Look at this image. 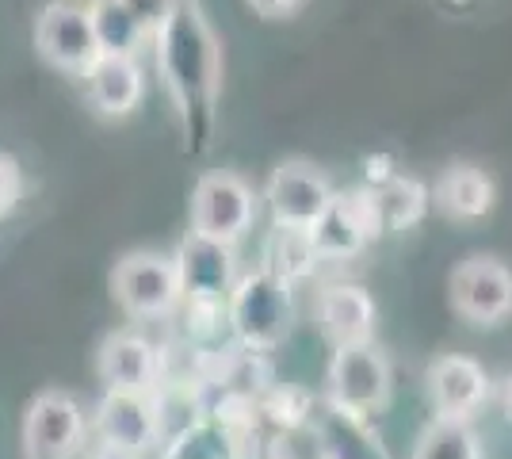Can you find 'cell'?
Listing matches in <instances>:
<instances>
[{
	"label": "cell",
	"mask_w": 512,
	"mask_h": 459,
	"mask_svg": "<svg viewBox=\"0 0 512 459\" xmlns=\"http://www.w3.org/2000/svg\"><path fill=\"white\" fill-rule=\"evenodd\" d=\"M157 73L169 92L184 150L199 157L211 150L218 92H222V46L199 0H180L172 20L153 35Z\"/></svg>",
	"instance_id": "1"
},
{
	"label": "cell",
	"mask_w": 512,
	"mask_h": 459,
	"mask_svg": "<svg viewBox=\"0 0 512 459\" xmlns=\"http://www.w3.org/2000/svg\"><path fill=\"white\" fill-rule=\"evenodd\" d=\"M88 459H142V456H134L127 448H115V444H100Z\"/></svg>",
	"instance_id": "28"
},
{
	"label": "cell",
	"mask_w": 512,
	"mask_h": 459,
	"mask_svg": "<svg viewBox=\"0 0 512 459\" xmlns=\"http://www.w3.org/2000/svg\"><path fill=\"white\" fill-rule=\"evenodd\" d=\"M23 199V169L12 153H0V219H8Z\"/></svg>",
	"instance_id": "25"
},
{
	"label": "cell",
	"mask_w": 512,
	"mask_h": 459,
	"mask_svg": "<svg viewBox=\"0 0 512 459\" xmlns=\"http://www.w3.org/2000/svg\"><path fill=\"white\" fill-rule=\"evenodd\" d=\"M260 16H291L302 0H249Z\"/></svg>",
	"instance_id": "26"
},
{
	"label": "cell",
	"mask_w": 512,
	"mask_h": 459,
	"mask_svg": "<svg viewBox=\"0 0 512 459\" xmlns=\"http://www.w3.org/2000/svg\"><path fill=\"white\" fill-rule=\"evenodd\" d=\"M413 459H486V452H482V437L470 421L436 417L417 440Z\"/></svg>",
	"instance_id": "22"
},
{
	"label": "cell",
	"mask_w": 512,
	"mask_h": 459,
	"mask_svg": "<svg viewBox=\"0 0 512 459\" xmlns=\"http://www.w3.org/2000/svg\"><path fill=\"white\" fill-rule=\"evenodd\" d=\"M318 326L337 345L375 341V299L360 284H329L318 295Z\"/></svg>",
	"instance_id": "16"
},
{
	"label": "cell",
	"mask_w": 512,
	"mask_h": 459,
	"mask_svg": "<svg viewBox=\"0 0 512 459\" xmlns=\"http://www.w3.org/2000/svg\"><path fill=\"white\" fill-rule=\"evenodd\" d=\"M318 253L310 245V234L306 230H272V241H268V253H264V268L283 276L287 284H299L306 276H314L318 268Z\"/></svg>",
	"instance_id": "23"
},
{
	"label": "cell",
	"mask_w": 512,
	"mask_h": 459,
	"mask_svg": "<svg viewBox=\"0 0 512 459\" xmlns=\"http://www.w3.org/2000/svg\"><path fill=\"white\" fill-rule=\"evenodd\" d=\"M172 264H176L180 291H184L188 303H222L234 291L237 276H241V268H237V245L199 238V234H188V238L176 245Z\"/></svg>",
	"instance_id": "10"
},
{
	"label": "cell",
	"mask_w": 512,
	"mask_h": 459,
	"mask_svg": "<svg viewBox=\"0 0 512 459\" xmlns=\"http://www.w3.org/2000/svg\"><path fill=\"white\" fill-rule=\"evenodd\" d=\"M119 4L138 20V27H142L150 39L172 20V12L180 8V0H119Z\"/></svg>",
	"instance_id": "24"
},
{
	"label": "cell",
	"mask_w": 512,
	"mask_h": 459,
	"mask_svg": "<svg viewBox=\"0 0 512 459\" xmlns=\"http://www.w3.org/2000/svg\"><path fill=\"white\" fill-rule=\"evenodd\" d=\"M451 303L470 326H501L512 314V268L497 257H470L455 264Z\"/></svg>",
	"instance_id": "9"
},
{
	"label": "cell",
	"mask_w": 512,
	"mask_h": 459,
	"mask_svg": "<svg viewBox=\"0 0 512 459\" xmlns=\"http://www.w3.org/2000/svg\"><path fill=\"white\" fill-rule=\"evenodd\" d=\"M333 199L337 188L310 161H283L264 184V207L276 230H310Z\"/></svg>",
	"instance_id": "6"
},
{
	"label": "cell",
	"mask_w": 512,
	"mask_h": 459,
	"mask_svg": "<svg viewBox=\"0 0 512 459\" xmlns=\"http://www.w3.org/2000/svg\"><path fill=\"white\" fill-rule=\"evenodd\" d=\"M96 433H100V444L127 448L134 456H146L165 440L161 410L150 402V394L123 391H104L100 406H96Z\"/></svg>",
	"instance_id": "13"
},
{
	"label": "cell",
	"mask_w": 512,
	"mask_h": 459,
	"mask_svg": "<svg viewBox=\"0 0 512 459\" xmlns=\"http://www.w3.org/2000/svg\"><path fill=\"white\" fill-rule=\"evenodd\" d=\"M111 291L130 318H169L184 303L176 264L165 253L138 249L127 253L111 272Z\"/></svg>",
	"instance_id": "5"
},
{
	"label": "cell",
	"mask_w": 512,
	"mask_h": 459,
	"mask_svg": "<svg viewBox=\"0 0 512 459\" xmlns=\"http://www.w3.org/2000/svg\"><path fill=\"white\" fill-rule=\"evenodd\" d=\"M88 421L77 398L43 391L23 414V452L27 459H77L85 448Z\"/></svg>",
	"instance_id": "7"
},
{
	"label": "cell",
	"mask_w": 512,
	"mask_h": 459,
	"mask_svg": "<svg viewBox=\"0 0 512 459\" xmlns=\"http://www.w3.org/2000/svg\"><path fill=\"white\" fill-rule=\"evenodd\" d=\"M81 81H85L88 104L104 119H123L146 96V73L138 66V58H123V54H100L81 73Z\"/></svg>",
	"instance_id": "15"
},
{
	"label": "cell",
	"mask_w": 512,
	"mask_h": 459,
	"mask_svg": "<svg viewBox=\"0 0 512 459\" xmlns=\"http://www.w3.org/2000/svg\"><path fill=\"white\" fill-rule=\"evenodd\" d=\"M88 20H92V35H96V50L100 54H123V58H138V50L150 43V35L138 27L119 0H92L88 4Z\"/></svg>",
	"instance_id": "21"
},
{
	"label": "cell",
	"mask_w": 512,
	"mask_h": 459,
	"mask_svg": "<svg viewBox=\"0 0 512 459\" xmlns=\"http://www.w3.org/2000/svg\"><path fill=\"white\" fill-rule=\"evenodd\" d=\"M490 398H497V406H501V414L512 421V372L509 375H501L497 383H493V394Z\"/></svg>",
	"instance_id": "27"
},
{
	"label": "cell",
	"mask_w": 512,
	"mask_h": 459,
	"mask_svg": "<svg viewBox=\"0 0 512 459\" xmlns=\"http://www.w3.org/2000/svg\"><path fill=\"white\" fill-rule=\"evenodd\" d=\"M436 207L455 222H478L493 211V180L478 165H451L436 180Z\"/></svg>",
	"instance_id": "19"
},
{
	"label": "cell",
	"mask_w": 512,
	"mask_h": 459,
	"mask_svg": "<svg viewBox=\"0 0 512 459\" xmlns=\"http://www.w3.org/2000/svg\"><path fill=\"white\" fill-rule=\"evenodd\" d=\"M295 284L268 272L264 264L237 276L234 291L226 295V329L241 352H272L295 329Z\"/></svg>",
	"instance_id": "2"
},
{
	"label": "cell",
	"mask_w": 512,
	"mask_h": 459,
	"mask_svg": "<svg viewBox=\"0 0 512 459\" xmlns=\"http://www.w3.org/2000/svg\"><path fill=\"white\" fill-rule=\"evenodd\" d=\"M260 196L237 173H203L192 192V234L237 245L253 230Z\"/></svg>",
	"instance_id": "4"
},
{
	"label": "cell",
	"mask_w": 512,
	"mask_h": 459,
	"mask_svg": "<svg viewBox=\"0 0 512 459\" xmlns=\"http://www.w3.org/2000/svg\"><path fill=\"white\" fill-rule=\"evenodd\" d=\"M394 394V368L375 341L360 345H337L329 360V398L333 406H341L356 417L383 414Z\"/></svg>",
	"instance_id": "3"
},
{
	"label": "cell",
	"mask_w": 512,
	"mask_h": 459,
	"mask_svg": "<svg viewBox=\"0 0 512 459\" xmlns=\"http://www.w3.org/2000/svg\"><path fill=\"white\" fill-rule=\"evenodd\" d=\"M35 46L54 69L77 73V77L100 58L88 8L73 4V0H50L46 4L39 23H35Z\"/></svg>",
	"instance_id": "11"
},
{
	"label": "cell",
	"mask_w": 512,
	"mask_h": 459,
	"mask_svg": "<svg viewBox=\"0 0 512 459\" xmlns=\"http://www.w3.org/2000/svg\"><path fill=\"white\" fill-rule=\"evenodd\" d=\"M493 379L474 356H436L428 368V398L444 421H474V414L490 402Z\"/></svg>",
	"instance_id": "12"
},
{
	"label": "cell",
	"mask_w": 512,
	"mask_h": 459,
	"mask_svg": "<svg viewBox=\"0 0 512 459\" xmlns=\"http://www.w3.org/2000/svg\"><path fill=\"white\" fill-rule=\"evenodd\" d=\"M165 459H241L234 425L218 421V417H195L192 425H184L165 448Z\"/></svg>",
	"instance_id": "20"
},
{
	"label": "cell",
	"mask_w": 512,
	"mask_h": 459,
	"mask_svg": "<svg viewBox=\"0 0 512 459\" xmlns=\"http://www.w3.org/2000/svg\"><path fill=\"white\" fill-rule=\"evenodd\" d=\"M310 433L318 440L321 459H390V452L383 448V440L371 433L367 417H356L333 406V402H321L310 410Z\"/></svg>",
	"instance_id": "17"
},
{
	"label": "cell",
	"mask_w": 512,
	"mask_h": 459,
	"mask_svg": "<svg viewBox=\"0 0 512 459\" xmlns=\"http://www.w3.org/2000/svg\"><path fill=\"white\" fill-rule=\"evenodd\" d=\"M367 192H371V207H375L383 234L386 230H413L428 215V203H432V192L425 184L402 173H390L386 180L367 184Z\"/></svg>",
	"instance_id": "18"
},
{
	"label": "cell",
	"mask_w": 512,
	"mask_h": 459,
	"mask_svg": "<svg viewBox=\"0 0 512 459\" xmlns=\"http://www.w3.org/2000/svg\"><path fill=\"white\" fill-rule=\"evenodd\" d=\"M310 245L318 253V261H352L360 257L371 241L379 238V219H375V207H371V192L367 184L356 192H344L329 203V211L321 215L310 230Z\"/></svg>",
	"instance_id": "8"
},
{
	"label": "cell",
	"mask_w": 512,
	"mask_h": 459,
	"mask_svg": "<svg viewBox=\"0 0 512 459\" xmlns=\"http://www.w3.org/2000/svg\"><path fill=\"white\" fill-rule=\"evenodd\" d=\"M100 379L104 391L150 394L161 379V352L134 329H119L100 345Z\"/></svg>",
	"instance_id": "14"
}]
</instances>
